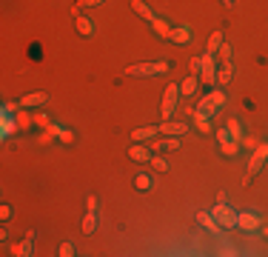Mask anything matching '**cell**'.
<instances>
[{
	"mask_svg": "<svg viewBox=\"0 0 268 257\" xmlns=\"http://www.w3.org/2000/svg\"><path fill=\"white\" fill-rule=\"evenodd\" d=\"M225 106V92L220 89V92H208L205 97L200 100V106L194 109V115H200V117H211L217 109H223Z\"/></svg>",
	"mask_w": 268,
	"mask_h": 257,
	"instance_id": "cell-1",
	"label": "cell"
},
{
	"mask_svg": "<svg viewBox=\"0 0 268 257\" xmlns=\"http://www.w3.org/2000/svg\"><path fill=\"white\" fill-rule=\"evenodd\" d=\"M168 63L166 60H154V63H134V66L126 69L129 77H154V74H166Z\"/></svg>",
	"mask_w": 268,
	"mask_h": 257,
	"instance_id": "cell-2",
	"label": "cell"
},
{
	"mask_svg": "<svg viewBox=\"0 0 268 257\" xmlns=\"http://www.w3.org/2000/svg\"><path fill=\"white\" fill-rule=\"evenodd\" d=\"M211 214H214V220L220 223V229H237V211L231 206L225 203H217L211 209Z\"/></svg>",
	"mask_w": 268,
	"mask_h": 257,
	"instance_id": "cell-3",
	"label": "cell"
},
{
	"mask_svg": "<svg viewBox=\"0 0 268 257\" xmlns=\"http://www.w3.org/2000/svg\"><path fill=\"white\" fill-rule=\"evenodd\" d=\"M200 77H202L205 86L217 83V60H214V54H208V51L200 57Z\"/></svg>",
	"mask_w": 268,
	"mask_h": 257,
	"instance_id": "cell-4",
	"label": "cell"
},
{
	"mask_svg": "<svg viewBox=\"0 0 268 257\" xmlns=\"http://www.w3.org/2000/svg\"><path fill=\"white\" fill-rule=\"evenodd\" d=\"M177 94H180V86L177 83H168L166 86V94H163V117L171 120L174 112H177Z\"/></svg>",
	"mask_w": 268,
	"mask_h": 257,
	"instance_id": "cell-5",
	"label": "cell"
},
{
	"mask_svg": "<svg viewBox=\"0 0 268 257\" xmlns=\"http://www.w3.org/2000/svg\"><path fill=\"white\" fill-rule=\"evenodd\" d=\"M266 160H268V143H257L251 160H248V174H257V171L266 166Z\"/></svg>",
	"mask_w": 268,
	"mask_h": 257,
	"instance_id": "cell-6",
	"label": "cell"
},
{
	"mask_svg": "<svg viewBox=\"0 0 268 257\" xmlns=\"http://www.w3.org/2000/svg\"><path fill=\"white\" fill-rule=\"evenodd\" d=\"M217 143H220V149H223V154H228V157H234L240 152V140H234V137L228 135V129H220L217 132Z\"/></svg>",
	"mask_w": 268,
	"mask_h": 257,
	"instance_id": "cell-7",
	"label": "cell"
},
{
	"mask_svg": "<svg viewBox=\"0 0 268 257\" xmlns=\"http://www.w3.org/2000/svg\"><path fill=\"white\" fill-rule=\"evenodd\" d=\"M237 226L246 229V232H257L263 226V217L257 211H243V214H237Z\"/></svg>",
	"mask_w": 268,
	"mask_h": 257,
	"instance_id": "cell-8",
	"label": "cell"
},
{
	"mask_svg": "<svg viewBox=\"0 0 268 257\" xmlns=\"http://www.w3.org/2000/svg\"><path fill=\"white\" fill-rule=\"evenodd\" d=\"M32 249H34V229H29V232H26V237H23V240L15 246V249H12V255L29 257V255H32Z\"/></svg>",
	"mask_w": 268,
	"mask_h": 257,
	"instance_id": "cell-9",
	"label": "cell"
},
{
	"mask_svg": "<svg viewBox=\"0 0 268 257\" xmlns=\"http://www.w3.org/2000/svg\"><path fill=\"white\" fill-rule=\"evenodd\" d=\"M185 132H188V126H185L183 120H166V123L160 126V135L177 137V135H185Z\"/></svg>",
	"mask_w": 268,
	"mask_h": 257,
	"instance_id": "cell-10",
	"label": "cell"
},
{
	"mask_svg": "<svg viewBox=\"0 0 268 257\" xmlns=\"http://www.w3.org/2000/svg\"><path fill=\"white\" fill-rule=\"evenodd\" d=\"M168 40H174V43H177V46H185V43H188V40H191V29H188V26H177V29H171V34H168Z\"/></svg>",
	"mask_w": 268,
	"mask_h": 257,
	"instance_id": "cell-11",
	"label": "cell"
},
{
	"mask_svg": "<svg viewBox=\"0 0 268 257\" xmlns=\"http://www.w3.org/2000/svg\"><path fill=\"white\" fill-rule=\"evenodd\" d=\"M129 157L132 160H137V163H151V149H146V146H129Z\"/></svg>",
	"mask_w": 268,
	"mask_h": 257,
	"instance_id": "cell-12",
	"label": "cell"
},
{
	"mask_svg": "<svg viewBox=\"0 0 268 257\" xmlns=\"http://www.w3.org/2000/svg\"><path fill=\"white\" fill-rule=\"evenodd\" d=\"M46 103V92H32L26 97H20V106L23 109H32V106H43Z\"/></svg>",
	"mask_w": 268,
	"mask_h": 257,
	"instance_id": "cell-13",
	"label": "cell"
},
{
	"mask_svg": "<svg viewBox=\"0 0 268 257\" xmlns=\"http://www.w3.org/2000/svg\"><path fill=\"white\" fill-rule=\"evenodd\" d=\"M197 223H200L202 229H208V232H214V234H217V232H220V223L214 220V214H211V211H200V214H197Z\"/></svg>",
	"mask_w": 268,
	"mask_h": 257,
	"instance_id": "cell-14",
	"label": "cell"
},
{
	"mask_svg": "<svg viewBox=\"0 0 268 257\" xmlns=\"http://www.w3.org/2000/svg\"><path fill=\"white\" fill-rule=\"evenodd\" d=\"M160 135V126H143V129H134L132 140H151V137Z\"/></svg>",
	"mask_w": 268,
	"mask_h": 257,
	"instance_id": "cell-15",
	"label": "cell"
},
{
	"mask_svg": "<svg viewBox=\"0 0 268 257\" xmlns=\"http://www.w3.org/2000/svg\"><path fill=\"white\" fill-rule=\"evenodd\" d=\"M177 146H180V140H177V137H163V140H154V152H174V149H177Z\"/></svg>",
	"mask_w": 268,
	"mask_h": 257,
	"instance_id": "cell-16",
	"label": "cell"
},
{
	"mask_svg": "<svg viewBox=\"0 0 268 257\" xmlns=\"http://www.w3.org/2000/svg\"><path fill=\"white\" fill-rule=\"evenodd\" d=\"M132 9H134L140 17H143V20H149V23H154V20H157V17H154V12H151L143 0H132Z\"/></svg>",
	"mask_w": 268,
	"mask_h": 257,
	"instance_id": "cell-17",
	"label": "cell"
},
{
	"mask_svg": "<svg viewBox=\"0 0 268 257\" xmlns=\"http://www.w3.org/2000/svg\"><path fill=\"white\" fill-rule=\"evenodd\" d=\"M97 232V211H86L83 217V234H94Z\"/></svg>",
	"mask_w": 268,
	"mask_h": 257,
	"instance_id": "cell-18",
	"label": "cell"
},
{
	"mask_svg": "<svg viewBox=\"0 0 268 257\" xmlns=\"http://www.w3.org/2000/svg\"><path fill=\"white\" fill-rule=\"evenodd\" d=\"M74 26H77V34H83V37H89V34L94 32V26H91L89 17H74Z\"/></svg>",
	"mask_w": 268,
	"mask_h": 257,
	"instance_id": "cell-19",
	"label": "cell"
},
{
	"mask_svg": "<svg viewBox=\"0 0 268 257\" xmlns=\"http://www.w3.org/2000/svg\"><path fill=\"white\" fill-rule=\"evenodd\" d=\"M231 74H234V71H231V63H220V69H217V83L225 86L228 80H231Z\"/></svg>",
	"mask_w": 268,
	"mask_h": 257,
	"instance_id": "cell-20",
	"label": "cell"
},
{
	"mask_svg": "<svg viewBox=\"0 0 268 257\" xmlns=\"http://www.w3.org/2000/svg\"><path fill=\"white\" fill-rule=\"evenodd\" d=\"M223 43H225V40H223V32H214L211 37H208V49L205 51H208V54H217V49L223 46Z\"/></svg>",
	"mask_w": 268,
	"mask_h": 257,
	"instance_id": "cell-21",
	"label": "cell"
},
{
	"mask_svg": "<svg viewBox=\"0 0 268 257\" xmlns=\"http://www.w3.org/2000/svg\"><path fill=\"white\" fill-rule=\"evenodd\" d=\"M49 132L57 135L63 143H71V140H74V132H68V129H63V126H49Z\"/></svg>",
	"mask_w": 268,
	"mask_h": 257,
	"instance_id": "cell-22",
	"label": "cell"
},
{
	"mask_svg": "<svg viewBox=\"0 0 268 257\" xmlns=\"http://www.w3.org/2000/svg\"><path fill=\"white\" fill-rule=\"evenodd\" d=\"M17 126V120H15V115H3V126H0V135L3 137H9L12 135V129Z\"/></svg>",
	"mask_w": 268,
	"mask_h": 257,
	"instance_id": "cell-23",
	"label": "cell"
},
{
	"mask_svg": "<svg viewBox=\"0 0 268 257\" xmlns=\"http://www.w3.org/2000/svg\"><path fill=\"white\" fill-rule=\"evenodd\" d=\"M15 120H17V129H29V126H32V123H34V117H29V115H26V112H23V106H20V109H17Z\"/></svg>",
	"mask_w": 268,
	"mask_h": 257,
	"instance_id": "cell-24",
	"label": "cell"
},
{
	"mask_svg": "<svg viewBox=\"0 0 268 257\" xmlns=\"http://www.w3.org/2000/svg\"><path fill=\"white\" fill-rule=\"evenodd\" d=\"M225 129H228V135L234 137V140H243V126H240V120H228V123H225Z\"/></svg>",
	"mask_w": 268,
	"mask_h": 257,
	"instance_id": "cell-25",
	"label": "cell"
},
{
	"mask_svg": "<svg viewBox=\"0 0 268 257\" xmlns=\"http://www.w3.org/2000/svg\"><path fill=\"white\" fill-rule=\"evenodd\" d=\"M180 92H183V94H194V92H197V77H194V74L185 77L183 83H180Z\"/></svg>",
	"mask_w": 268,
	"mask_h": 257,
	"instance_id": "cell-26",
	"label": "cell"
},
{
	"mask_svg": "<svg viewBox=\"0 0 268 257\" xmlns=\"http://www.w3.org/2000/svg\"><path fill=\"white\" fill-rule=\"evenodd\" d=\"M134 186L140 188V191H149V188L154 186V183H151V177H149V174H137V177H134Z\"/></svg>",
	"mask_w": 268,
	"mask_h": 257,
	"instance_id": "cell-27",
	"label": "cell"
},
{
	"mask_svg": "<svg viewBox=\"0 0 268 257\" xmlns=\"http://www.w3.org/2000/svg\"><path fill=\"white\" fill-rule=\"evenodd\" d=\"M151 26H154V32L160 34V37H168V34H171V29H168V23H166V20H160V17H157V20H154Z\"/></svg>",
	"mask_w": 268,
	"mask_h": 257,
	"instance_id": "cell-28",
	"label": "cell"
},
{
	"mask_svg": "<svg viewBox=\"0 0 268 257\" xmlns=\"http://www.w3.org/2000/svg\"><path fill=\"white\" fill-rule=\"evenodd\" d=\"M103 0H80V3H77V6H74V17H80V9H91V6H100Z\"/></svg>",
	"mask_w": 268,
	"mask_h": 257,
	"instance_id": "cell-29",
	"label": "cell"
},
{
	"mask_svg": "<svg viewBox=\"0 0 268 257\" xmlns=\"http://www.w3.org/2000/svg\"><path fill=\"white\" fill-rule=\"evenodd\" d=\"M217 54H220V63H231V46L223 43V46L217 49Z\"/></svg>",
	"mask_w": 268,
	"mask_h": 257,
	"instance_id": "cell-30",
	"label": "cell"
},
{
	"mask_svg": "<svg viewBox=\"0 0 268 257\" xmlns=\"http://www.w3.org/2000/svg\"><path fill=\"white\" fill-rule=\"evenodd\" d=\"M194 123H197V129H200V132H205V135L211 132V123H208V117H200V115H194Z\"/></svg>",
	"mask_w": 268,
	"mask_h": 257,
	"instance_id": "cell-31",
	"label": "cell"
},
{
	"mask_svg": "<svg viewBox=\"0 0 268 257\" xmlns=\"http://www.w3.org/2000/svg\"><path fill=\"white\" fill-rule=\"evenodd\" d=\"M151 163H154V169H157V171H168V163L163 160V157H157V154L151 157Z\"/></svg>",
	"mask_w": 268,
	"mask_h": 257,
	"instance_id": "cell-32",
	"label": "cell"
},
{
	"mask_svg": "<svg viewBox=\"0 0 268 257\" xmlns=\"http://www.w3.org/2000/svg\"><path fill=\"white\" fill-rule=\"evenodd\" d=\"M57 255H60V257H71V255H74V246H71V243H63Z\"/></svg>",
	"mask_w": 268,
	"mask_h": 257,
	"instance_id": "cell-33",
	"label": "cell"
},
{
	"mask_svg": "<svg viewBox=\"0 0 268 257\" xmlns=\"http://www.w3.org/2000/svg\"><path fill=\"white\" fill-rule=\"evenodd\" d=\"M9 217H12V206H0V220H9Z\"/></svg>",
	"mask_w": 268,
	"mask_h": 257,
	"instance_id": "cell-34",
	"label": "cell"
},
{
	"mask_svg": "<svg viewBox=\"0 0 268 257\" xmlns=\"http://www.w3.org/2000/svg\"><path fill=\"white\" fill-rule=\"evenodd\" d=\"M86 211H97V197H89L86 200Z\"/></svg>",
	"mask_w": 268,
	"mask_h": 257,
	"instance_id": "cell-35",
	"label": "cell"
},
{
	"mask_svg": "<svg viewBox=\"0 0 268 257\" xmlns=\"http://www.w3.org/2000/svg\"><path fill=\"white\" fill-rule=\"evenodd\" d=\"M34 123H37V126H46V129H49V126H51L49 120L43 117V115H34Z\"/></svg>",
	"mask_w": 268,
	"mask_h": 257,
	"instance_id": "cell-36",
	"label": "cell"
},
{
	"mask_svg": "<svg viewBox=\"0 0 268 257\" xmlns=\"http://www.w3.org/2000/svg\"><path fill=\"white\" fill-rule=\"evenodd\" d=\"M223 3H225V6H234V0H223Z\"/></svg>",
	"mask_w": 268,
	"mask_h": 257,
	"instance_id": "cell-37",
	"label": "cell"
},
{
	"mask_svg": "<svg viewBox=\"0 0 268 257\" xmlns=\"http://www.w3.org/2000/svg\"><path fill=\"white\" fill-rule=\"evenodd\" d=\"M263 232H266V237H268V229H263Z\"/></svg>",
	"mask_w": 268,
	"mask_h": 257,
	"instance_id": "cell-38",
	"label": "cell"
}]
</instances>
